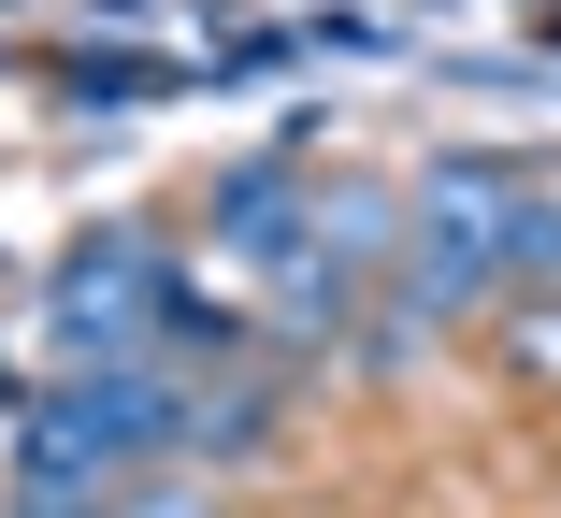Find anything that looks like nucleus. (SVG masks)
<instances>
[{
    "instance_id": "obj_1",
    "label": "nucleus",
    "mask_w": 561,
    "mask_h": 518,
    "mask_svg": "<svg viewBox=\"0 0 561 518\" xmlns=\"http://www.w3.org/2000/svg\"><path fill=\"white\" fill-rule=\"evenodd\" d=\"M231 245H288V187H231Z\"/></svg>"
},
{
    "instance_id": "obj_2",
    "label": "nucleus",
    "mask_w": 561,
    "mask_h": 518,
    "mask_svg": "<svg viewBox=\"0 0 561 518\" xmlns=\"http://www.w3.org/2000/svg\"><path fill=\"white\" fill-rule=\"evenodd\" d=\"M116 518H216V490H130Z\"/></svg>"
}]
</instances>
